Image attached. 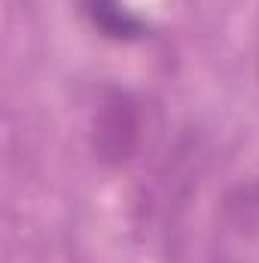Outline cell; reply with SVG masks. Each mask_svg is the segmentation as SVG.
Returning <instances> with one entry per match:
<instances>
[{"label": "cell", "mask_w": 259, "mask_h": 263, "mask_svg": "<svg viewBox=\"0 0 259 263\" xmlns=\"http://www.w3.org/2000/svg\"><path fill=\"white\" fill-rule=\"evenodd\" d=\"M140 144V107L125 89H104L92 117V150L104 165H125Z\"/></svg>", "instance_id": "6da1fadb"}, {"label": "cell", "mask_w": 259, "mask_h": 263, "mask_svg": "<svg viewBox=\"0 0 259 263\" xmlns=\"http://www.w3.org/2000/svg\"><path fill=\"white\" fill-rule=\"evenodd\" d=\"M82 9L92 18V25L101 28L107 37L131 40V37H140V31H143L140 18L128 12L119 0H82Z\"/></svg>", "instance_id": "7a4b0ae2"}]
</instances>
